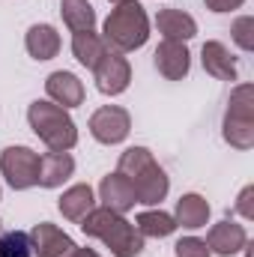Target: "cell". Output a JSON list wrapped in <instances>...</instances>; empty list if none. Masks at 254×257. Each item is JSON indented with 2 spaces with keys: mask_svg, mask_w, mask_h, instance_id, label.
I'll return each mask as SVG.
<instances>
[{
  "mask_svg": "<svg viewBox=\"0 0 254 257\" xmlns=\"http://www.w3.org/2000/svg\"><path fill=\"white\" fill-rule=\"evenodd\" d=\"M78 224L87 236L102 239L114 257H138L144 251V236L138 233V227L108 206H93Z\"/></svg>",
  "mask_w": 254,
  "mask_h": 257,
  "instance_id": "6da1fadb",
  "label": "cell"
},
{
  "mask_svg": "<svg viewBox=\"0 0 254 257\" xmlns=\"http://www.w3.org/2000/svg\"><path fill=\"white\" fill-rule=\"evenodd\" d=\"M147 39H150V18H147L144 6L138 0L117 3L102 27L105 48L117 51V54H129V51H138L141 45H147Z\"/></svg>",
  "mask_w": 254,
  "mask_h": 257,
  "instance_id": "7a4b0ae2",
  "label": "cell"
},
{
  "mask_svg": "<svg viewBox=\"0 0 254 257\" xmlns=\"http://www.w3.org/2000/svg\"><path fill=\"white\" fill-rule=\"evenodd\" d=\"M27 123L39 135V141L54 150V153H69L78 144V128L75 120L69 117V111L54 105L51 99H36L27 108Z\"/></svg>",
  "mask_w": 254,
  "mask_h": 257,
  "instance_id": "3957f363",
  "label": "cell"
},
{
  "mask_svg": "<svg viewBox=\"0 0 254 257\" xmlns=\"http://www.w3.org/2000/svg\"><path fill=\"white\" fill-rule=\"evenodd\" d=\"M224 141L236 150L254 147V90L251 84H239L230 93L224 114Z\"/></svg>",
  "mask_w": 254,
  "mask_h": 257,
  "instance_id": "277c9868",
  "label": "cell"
},
{
  "mask_svg": "<svg viewBox=\"0 0 254 257\" xmlns=\"http://www.w3.org/2000/svg\"><path fill=\"white\" fill-rule=\"evenodd\" d=\"M0 174L15 192H27L39 177V153L30 147H6L0 153Z\"/></svg>",
  "mask_w": 254,
  "mask_h": 257,
  "instance_id": "5b68a950",
  "label": "cell"
},
{
  "mask_svg": "<svg viewBox=\"0 0 254 257\" xmlns=\"http://www.w3.org/2000/svg\"><path fill=\"white\" fill-rule=\"evenodd\" d=\"M132 132V117H129L126 108L120 105H105L99 108L93 117H90V135L99 141V144H123Z\"/></svg>",
  "mask_w": 254,
  "mask_h": 257,
  "instance_id": "8992f818",
  "label": "cell"
},
{
  "mask_svg": "<svg viewBox=\"0 0 254 257\" xmlns=\"http://www.w3.org/2000/svg\"><path fill=\"white\" fill-rule=\"evenodd\" d=\"M93 78H96V90L99 93H105V96H120V93H126L129 81H132V66L123 54H117V51H108L99 66L93 69Z\"/></svg>",
  "mask_w": 254,
  "mask_h": 257,
  "instance_id": "52a82bcc",
  "label": "cell"
},
{
  "mask_svg": "<svg viewBox=\"0 0 254 257\" xmlns=\"http://www.w3.org/2000/svg\"><path fill=\"white\" fill-rule=\"evenodd\" d=\"M203 242H206L209 254L230 257V254H239V251L248 245V230H245L242 224H236V221L227 215L224 221H218V224L209 227V233H206Z\"/></svg>",
  "mask_w": 254,
  "mask_h": 257,
  "instance_id": "ba28073f",
  "label": "cell"
},
{
  "mask_svg": "<svg viewBox=\"0 0 254 257\" xmlns=\"http://www.w3.org/2000/svg\"><path fill=\"white\" fill-rule=\"evenodd\" d=\"M30 245H33V254L36 257H66L75 245V239L66 233L63 227L51 224V221H42L30 230Z\"/></svg>",
  "mask_w": 254,
  "mask_h": 257,
  "instance_id": "9c48e42d",
  "label": "cell"
},
{
  "mask_svg": "<svg viewBox=\"0 0 254 257\" xmlns=\"http://www.w3.org/2000/svg\"><path fill=\"white\" fill-rule=\"evenodd\" d=\"M156 69L168 81H183L191 69V54H189V48H186V42L162 39V45L156 48Z\"/></svg>",
  "mask_w": 254,
  "mask_h": 257,
  "instance_id": "30bf717a",
  "label": "cell"
},
{
  "mask_svg": "<svg viewBox=\"0 0 254 257\" xmlns=\"http://www.w3.org/2000/svg\"><path fill=\"white\" fill-rule=\"evenodd\" d=\"M132 183V189H135V197H138V203H144V206H159L165 197H168V189H171V180H168V174L159 168V162H153L147 171H141L135 180H129Z\"/></svg>",
  "mask_w": 254,
  "mask_h": 257,
  "instance_id": "8fae6325",
  "label": "cell"
},
{
  "mask_svg": "<svg viewBox=\"0 0 254 257\" xmlns=\"http://www.w3.org/2000/svg\"><path fill=\"white\" fill-rule=\"evenodd\" d=\"M45 93H48V99L54 102V105H60V108H78L81 102H84V84H81V78L75 75V72H51L48 78H45Z\"/></svg>",
  "mask_w": 254,
  "mask_h": 257,
  "instance_id": "7c38bea8",
  "label": "cell"
},
{
  "mask_svg": "<svg viewBox=\"0 0 254 257\" xmlns=\"http://www.w3.org/2000/svg\"><path fill=\"white\" fill-rule=\"evenodd\" d=\"M72 174H75V159H72L69 153H54V150H48V153L39 156V177H36V186H42V189H57V186H63Z\"/></svg>",
  "mask_w": 254,
  "mask_h": 257,
  "instance_id": "4fadbf2b",
  "label": "cell"
},
{
  "mask_svg": "<svg viewBox=\"0 0 254 257\" xmlns=\"http://www.w3.org/2000/svg\"><path fill=\"white\" fill-rule=\"evenodd\" d=\"M99 197H102V206H108V209H114V212H129L135 203H138V197H135V189H132V183H129L123 174H108L105 180H102V186H99Z\"/></svg>",
  "mask_w": 254,
  "mask_h": 257,
  "instance_id": "5bb4252c",
  "label": "cell"
},
{
  "mask_svg": "<svg viewBox=\"0 0 254 257\" xmlns=\"http://www.w3.org/2000/svg\"><path fill=\"white\" fill-rule=\"evenodd\" d=\"M200 60H203V69L218 78V81H236L239 69H236V57L230 54V48L224 42H206L203 51H200Z\"/></svg>",
  "mask_w": 254,
  "mask_h": 257,
  "instance_id": "9a60e30c",
  "label": "cell"
},
{
  "mask_svg": "<svg viewBox=\"0 0 254 257\" xmlns=\"http://www.w3.org/2000/svg\"><path fill=\"white\" fill-rule=\"evenodd\" d=\"M156 27H159V33L165 39H174V42H189L197 33V21L183 9H159Z\"/></svg>",
  "mask_w": 254,
  "mask_h": 257,
  "instance_id": "2e32d148",
  "label": "cell"
},
{
  "mask_svg": "<svg viewBox=\"0 0 254 257\" xmlns=\"http://www.w3.org/2000/svg\"><path fill=\"white\" fill-rule=\"evenodd\" d=\"M24 48L33 60H51L60 51V33L51 24H33L24 36Z\"/></svg>",
  "mask_w": 254,
  "mask_h": 257,
  "instance_id": "e0dca14e",
  "label": "cell"
},
{
  "mask_svg": "<svg viewBox=\"0 0 254 257\" xmlns=\"http://www.w3.org/2000/svg\"><path fill=\"white\" fill-rule=\"evenodd\" d=\"M174 221H177V227H189V230L206 227L209 224V203H206V197H200V194H194V192L183 194L177 200Z\"/></svg>",
  "mask_w": 254,
  "mask_h": 257,
  "instance_id": "ac0fdd59",
  "label": "cell"
},
{
  "mask_svg": "<svg viewBox=\"0 0 254 257\" xmlns=\"http://www.w3.org/2000/svg\"><path fill=\"white\" fill-rule=\"evenodd\" d=\"M72 54H75V60H78L81 66L96 69L99 60L108 54V48H105V42H102L99 33H93V30H81V33L72 36Z\"/></svg>",
  "mask_w": 254,
  "mask_h": 257,
  "instance_id": "d6986e66",
  "label": "cell"
},
{
  "mask_svg": "<svg viewBox=\"0 0 254 257\" xmlns=\"http://www.w3.org/2000/svg\"><path fill=\"white\" fill-rule=\"evenodd\" d=\"M60 212H63V218L69 221H81L93 206H96V197H93V189L87 186V183H78V186H72V189H66L63 197H60Z\"/></svg>",
  "mask_w": 254,
  "mask_h": 257,
  "instance_id": "ffe728a7",
  "label": "cell"
},
{
  "mask_svg": "<svg viewBox=\"0 0 254 257\" xmlns=\"http://www.w3.org/2000/svg\"><path fill=\"white\" fill-rule=\"evenodd\" d=\"M135 227H138L141 236H156V239H162V236H171V233L177 230V221H174V215L165 212V209H144V212H138Z\"/></svg>",
  "mask_w": 254,
  "mask_h": 257,
  "instance_id": "44dd1931",
  "label": "cell"
},
{
  "mask_svg": "<svg viewBox=\"0 0 254 257\" xmlns=\"http://www.w3.org/2000/svg\"><path fill=\"white\" fill-rule=\"evenodd\" d=\"M60 15H63V24L72 33L96 27V12H93L90 0H60Z\"/></svg>",
  "mask_w": 254,
  "mask_h": 257,
  "instance_id": "7402d4cb",
  "label": "cell"
},
{
  "mask_svg": "<svg viewBox=\"0 0 254 257\" xmlns=\"http://www.w3.org/2000/svg\"><path fill=\"white\" fill-rule=\"evenodd\" d=\"M156 159H153V153L147 150V147H129L126 153L120 156V162H117V174H123L126 180H135L141 171H147L150 165H153Z\"/></svg>",
  "mask_w": 254,
  "mask_h": 257,
  "instance_id": "603a6c76",
  "label": "cell"
},
{
  "mask_svg": "<svg viewBox=\"0 0 254 257\" xmlns=\"http://www.w3.org/2000/svg\"><path fill=\"white\" fill-rule=\"evenodd\" d=\"M0 257H33L30 233L24 230H9L0 236Z\"/></svg>",
  "mask_w": 254,
  "mask_h": 257,
  "instance_id": "cb8c5ba5",
  "label": "cell"
},
{
  "mask_svg": "<svg viewBox=\"0 0 254 257\" xmlns=\"http://www.w3.org/2000/svg\"><path fill=\"white\" fill-rule=\"evenodd\" d=\"M230 36H233V42H236L242 51H254V18L251 15L236 18L233 27H230Z\"/></svg>",
  "mask_w": 254,
  "mask_h": 257,
  "instance_id": "d4e9b609",
  "label": "cell"
},
{
  "mask_svg": "<svg viewBox=\"0 0 254 257\" xmlns=\"http://www.w3.org/2000/svg\"><path fill=\"white\" fill-rule=\"evenodd\" d=\"M174 254L177 257H209V248H206L203 239H197V236H186V239H180V242L174 245Z\"/></svg>",
  "mask_w": 254,
  "mask_h": 257,
  "instance_id": "484cf974",
  "label": "cell"
},
{
  "mask_svg": "<svg viewBox=\"0 0 254 257\" xmlns=\"http://www.w3.org/2000/svg\"><path fill=\"white\" fill-rule=\"evenodd\" d=\"M251 194H254V189H251V186H245V189L239 192V197H236V206H233V212H239L242 218H254Z\"/></svg>",
  "mask_w": 254,
  "mask_h": 257,
  "instance_id": "4316f807",
  "label": "cell"
},
{
  "mask_svg": "<svg viewBox=\"0 0 254 257\" xmlns=\"http://www.w3.org/2000/svg\"><path fill=\"white\" fill-rule=\"evenodd\" d=\"M206 3V9H212V12H233V9H239L245 0H203Z\"/></svg>",
  "mask_w": 254,
  "mask_h": 257,
  "instance_id": "83f0119b",
  "label": "cell"
},
{
  "mask_svg": "<svg viewBox=\"0 0 254 257\" xmlns=\"http://www.w3.org/2000/svg\"><path fill=\"white\" fill-rule=\"evenodd\" d=\"M66 257H99V254H96L93 248H72Z\"/></svg>",
  "mask_w": 254,
  "mask_h": 257,
  "instance_id": "f1b7e54d",
  "label": "cell"
},
{
  "mask_svg": "<svg viewBox=\"0 0 254 257\" xmlns=\"http://www.w3.org/2000/svg\"><path fill=\"white\" fill-rule=\"evenodd\" d=\"M111 3H123V0H111Z\"/></svg>",
  "mask_w": 254,
  "mask_h": 257,
  "instance_id": "f546056e",
  "label": "cell"
}]
</instances>
